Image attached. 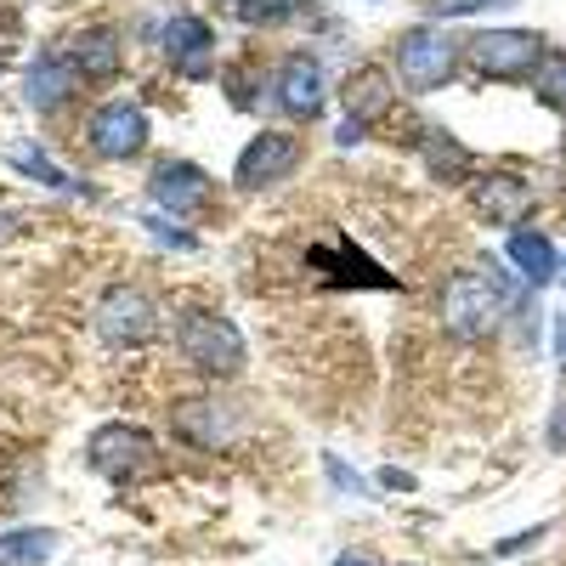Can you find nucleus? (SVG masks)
<instances>
[{
  "label": "nucleus",
  "mask_w": 566,
  "mask_h": 566,
  "mask_svg": "<svg viewBox=\"0 0 566 566\" xmlns=\"http://www.w3.org/2000/svg\"><path fill=\"white\" fill-rule=\"evenodd\" d=\"M510 283H504V272H453L448 283H442V328L453 340H493L499 335V323H504V312H510Z\"/></svg>",
  "instance_id": "f257e3e1"
},
{
  "label": "nucleus",
  "mask_w": 566,
  "mask_h": 566,
  "mask_svg": "<svg viewBox=\"0 0 566 566\" xmlns=\"http://www.w3.org/2000/svg\"><path fill=\"white\" fill-rule=\"evenodd\" d=\"M176 346L199 374H210V380H232V374L244 368V357H250L239 323H227L221 312H181Z\"/></svg>",
  "instance_id": "f03ea898"
},
{
  "label": "nucleus",
  "mask_w": 566,
  "mask_h": 566,
  "mask_svg": "<svg viewBox=\"0 0 566 566\" xmlns=\"http://www.w3.org/2000/svg\"><path fill=\"white\" fill-rule=\"evenodd\" d=\"M91 328H97V340L108 352H142L159 335V306L142 283H114V290H103L97 312H91Z\"/></svg>",
  "instance_id": "7ed1b4c3"
},
{
  "label": "nucleus",
  "mask_w": 566,
  "mask_h": 566,
  "mask_svg": "<svg viewBox=\"0 0 566 566\" xmlns=\"http://www.w3.org/2000/svg\"><path fill=\"white\" fill-rule=\"evenodd\" d=\"M544 34L538 29H482L464 40V69L482 74V80H527L544 63Z\"/></svg>",
  "instance_id": "20e7f679"
},
{
  "label": "nucleus",
  "mask_w": 566,
  "mask_h": 566,
  "mask_svg": "<svg viewBox=\"0 0 566 566\" xmlns=\"http://www.w3.org/2000/svg\"><path fill=\"white\" fill-rule=\"evenodd\" d=\"M459 63V45L437 29V23H419L397 40V85L408 97H424V91H442L453 80Z\"/></svg>",
  "instance_id": "39448f33"
},
{
  "label": "nucleus",
  "mask_w": 566,
  "mask_h": 566,
  "mask_svg": "<svg viewBox=\"0 0 566 566\" xmlns=\"http://www.w3.org/2000/svg\"><path fill=\"white\" fill-rule=\"evenodd\" d=\"M170 424H176V437L199 453H227V448L244 442V413L227 397H187V402L170 408Z\"/></svg>",
  "instance_id": "423d86ee"
},
{
  "label": "nucleus",
  "mask_w": 566,
  "mask_h": 566,
  "mask_svg": "<svg viewBox=\"0 0 566 566\" xmlns=\"http://www.w3.org/2000/svg\"><path fill=\"white\" fill-rule=\"evenodd\" d=\"M85 464L108 482H136V476H154L159 470V453H154L148 431H136V424H103L85 442Z\"/></svg>",
  "instance_id": "0eeeda50"
},
{
  "label": "nucleus",
  "mask_w": 566,
  "mask_h": 566,
  "mask_svg": "<svg viewBox=\"0 0 566 566\" xmlns=\"http://www.w3.org/2000/svg\"><path fill=\"white\" fill-rule=\"evenodd\" d=\"M85 142H91V154L97 159H136L142 148H148V108H142L136 97H119V103H103L97 114H91L85 125Z\"/></svg>",
  "instance_id": "6e6552de"
},
{
  "label": "nucleus",
  "mask_w": 566,
  "mask_h": 566,
  "mask_svg": "<svg viewBox=\"0 0 566 566\" xmlns=\"http://www.w3.org/2000/svg\"><path fill=\"white\" fill-rule=\"evenodd\" d=\"M295 165H301V142L290 130H261L232 165V181H239V193H272L283 176H295Z\"/></svg>",
  "instance_id": "1a4fd4ad"
},
{
  "label": "nucleus",
  "mask_w": 566,
  "mask_h": 566,
  "mask_svg": "<svg viewBox=\"0 0 566 566\" xmlns=\"http://www.w3.org/2000/svg\"><path fill=\"white\" fill-rule=\"evenodd\" d=\"M210 199H216V181L193 165V159H165L154 176H148V205L159 210V216H199V210H210Z\"/></svg>",
  "instance_id": "9d476101"
},
{
  "label": "nucleus",
  "mask_w": 566,
  "mask_h": 566,
  "mask_svg": "<svg viewBox=\"0 0 566 566\" xmlns=\"http://www.w3.org/2000/svg\"><path fill=\"white\" fill-rule=\"evenodd\" d=\"M470 205H476V216L482 221H493V227H522L527 216H533V205H538V193L515 176V170H493V176H482L476 187H470Z\"/></svg>",
  "instance_id": "9b49d317"
},
{
  "label": "nucleus",
  "mask_w": 566,
  "mask_h": 566,
  "mask_svg": "<svg viewBox=\"0 0 566 566\" xmlns=\"http://www.w3.org/2000/svg\"><path fill=\"white\" fill-rule=\"evenodd\" d=\"M159 45H165V57L176 63V74H187V80H210L216 74V34H210L205 18H193V12L170 18L159 29Z\"/></svg>",
  "instance_id": "f8f14e48"
},
{
  "label": "nucleus",
  "mask_w": 566,
  "mask_h": 566,
  "mask_svg": "<svg viewBox=\"0 0 566 566\" xmlns=\"http://www.w3.org/2000/svg\"><path fill=\"white\" fill-rule=\"evenodd\" d=\"M277 108L290 114V119H317L323 114V103H328V74H323V63L317 57H306V52H295V57H283V69H277Z\"/></svg>",
  "instance_id": "ddd939ff"
},
{
  "label": "nucleus",
  "mask_w": 566,
  "mask_h": 566,
  "mask_svg": "<svg viewBox=\"0 0 566 566\" xmlns=\"http://www.w3.org/2000/svg\"><path fill=\"white\" fill-rule=\"evenodd\" d=\"M74 91H80V74L69 69V57L57 52H45L29 74H23V103L34 114H57L63 103H74Z\"/></svg>",
  "instance_id": "4468645a"
},
{
  "label": "nucleus",
  "mask_w": 566,
  "mask_h": 566,
  "mask_svg": "<svg viewBox=\"0 0 566 566\" xmlns=\"http://www.w3.org/2000/svg\"><path fill=\"white\" fill-rule=\"evenodd\" d=\"M232 23H250V29H290V23H335L323 7H312V0H232Z\"/></svg>",
  "instance_id": "2eb2a0df"
},
{
  "label": "nucleus",
  "mask_w": 566,
  "mask_h": 566,
  "mask_svg": "<svg viewBox=\"0 0 566 566\" xmlns=\"http://www.w3.org/2000/svg\"><path fill=\"white\" fill-rule=\"evenodd\" d=\"M69 69L80 74V80H114L119 74V34L114 29H85V34H74V45H69Z\"/></svg>",
  "instance_id": "dca6fc26"
},
{
  "label": "nucleus",
  "mask_w": 566,
  "mask_h": 566,
  "mask_svg": "<svg viewBox=\"0 0 566 566\" xmlns=\"http://www.w3.org/2000/svg\"><path fill=\"white\" fill-rule=\"evenodd\" d=\"M504 255H510V266L522 272L533 290H544V283H555V261H560V250L544 239V232H533V227H515L510 232V244H504Z\"/></svg>",
  "instance_id": "f3484780"
},
{
  "label": "nucleus",
  "mask_w": 566,
  "mask_h": 566,
  "mask_svg": "<svg viewBox=\"0 0 566 566\" xmlns=\"http://www.w3.org/2000/svg\"><path fill=\"white\" fill-rule=\"evenodd\" d=\"M391 97H397V85L380 74V69H357L346 85H340V103H346V114L363 125V119H374V114H386L391 108Z\"/></svg>",
  "instance_id": "a211bd4d"
},
{
  "label": "nucleus",
  "mask_w": 566,
  "mask_h": 566,
  "mask_svg": "<svg viewBox=\"0 0 566 566\" xmlns=\"http://www.w3.org/2000/svg\"><path fill=\"white\" fill-rule=\"evenodd\" d=\"M7 165L18 170V176H29V181H45V187H57V193H74V176L40 148V142H29V136H18V142H7Z\"/></svg>",
  "instance_id": "6ab92c4d"
},
{
  "label": "nucleus",
  "mask_w": 566,
  "mask_h": 566,
  "mask_svg": "<svg viewBox=\"0 0 566 566\" xmlns=\"http://www.w3.org/2000/svg\"><path fill=\"white\" fill-rule=\"evenodd\" d=\"M52 549H57L52 527H12V533H0V566H45Z\"/></svg>",
  "instance_id": "aec40b11"
},
{
  "label": "nucleus",
  "mask_w": 566,
  "mask_h": 566,
  "mask_svg": "<svg viewBox=\"0 0 566 566\" xmlns=\"http://www.w3.org/2000/svg\"><path fill=\"white\" fill-rule=\"evenodd\" d=\"M419 154L431 159V170H437V176H448V181H459V176L470 170V154L459 148V142H453L448 130H437V125L419 136Z\"/></svg>",
  "instance_id": "412c9836"
},
{
  "label": "nucleus",
  "mask_w": 566,
  "mask_h": 566,
  "mask_svg": "<svg viewBox=\"0 0 566 566\" xmlns=\"http://www.w3.org/2000/svg\"><path fill=\"white\" fill-rule=\"evenodd\" d=\"M533 91L544 108L566 114V52H544V63L533 69Z\"/></svg>",
  "instance_id": "4be33fe9"
},
{
  "label": "nucleus",
  "mask_w": 566,
  "mask_h": 566,
  "mask_svg": "<svg viewBox=\"0 0 566 566\" xmlns=\"http://www.w3.org/2000/svg\"><path fill=\"white\" fill-rule=\"evenodd\" d=\"M142 227H148V232H154V239H159L165 250H199V239H193V232H187V227H176V221H165L159 210H154V216H142Z\"/></svg>",
  "instance_id": "5701e85b"
},
{
  "label": "nucleus",
  "mask_w": 566,
  "mask_h": 566,
  "mask_svg": "<svg viewBox=\"0 0 566 566\" xmlns=\"http://www.w3.org/2000/svg\"><path fill=\"white\" fill-rule=\"evenodd\" d=\"M549 448H555V453L566 448V402H560V408H555V419H549Z\"/></svg>",
  "instance_id": "b1692460"
},
{
  "label": "nucleus",
  "mask_w": 566,
  "mask_h": 566,
  "mask_svg": "<svg viewBox=\"0 0 566 566\" xmlns=\"http://www.w3.org/2000/svg\"><path fill=\"white\" fill-rule=\"evenodd\" d=\"M555 363H560V374H566V306L555 312Z\"/></svg>",
  "instance_id": "393cba45"
},
{
  "label": "nucleus",
  "mask_w": 566,
  "mask_h": 566,
  "mask_svg": "<svg viewBox=\"0 0 566 566\" xmlns=\"http://www.w3.org/2000/svg\"><path fill=\"white\" fill-rule=\"evenodd\" d=\"M328 476H335V488H340V493H352V488H357V482H352V470H346L340 459H328Z\"/></svg>",
  "instance_id": "a878e982"
},
{
  "label": "nucleus",
  "mask_w": 566,
  "mask_h": 566,
  "mask_svg": "<svg viewBox=\"0 0 566 566\" xmlns=\"http://www.w3.org/2000/svg\"><path fill=\"white\" fill-rule=\"evenodd\" d=\"M335 566H380V560H374V555H368V549H346V555H340V560H335Z\"/></svg>",
  "instance_id": "bb28decb"
},
{
  "label": "nucleus",
  "mask_w": 566,
  "mask_h": 566,
  "mask_svg": "<svg viewBox=\"0 0 566 566\" xmlns=\"http://www.w3.org/2000/svg\"><path fill=\"white\" fill-rule=\"evenodd\" d=\"M380 482L386 488H413V476H402V470H380Z\"/></svg>",
  "instance_id": "cd10ccee"
},
{
  "label": "nucleus",
  "mask_w": 566,
  "mask_h": 566,
  "mask_svg": "<svg viewBox=\"0 0 566 566\" xmlns=\"http://www.w3.org/2000/svg\"><path fill=\"white\" fill-rule=\"evenodd\" d=\"M12 232H18V221H12V210H0V244H7V239H12Z\"/></svg>",
  "instance_id": "c85d7f7f"
},
{
  "label": "nucleus",
  "mask_w": 566,
  "mask_h": 566,
  "mask_svg": "<svg viewBox=\"0 0 566 566\" xmlns=\"http://www.w3.org/2000/svg\"><path fill=\"white\" fill-rule=\"evenodd\" d=\"M555 277H560V283H566V250H560V261H555Z\"/></svg>",
  "instance_id": "c756f323"
}]
</instances>
